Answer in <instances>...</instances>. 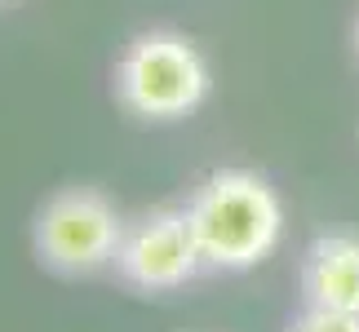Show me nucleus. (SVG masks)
Listing matches in <instances>:
<instances>
[{
  "label": "nucleus",
  "mask_w": 359,
  "mask_h": 332,
  "mask_svg": "<svg viewBox=\"0 0 359 332\" xmlns=\"http://www.w3.org/2000/svg\"><path fill=\"white\" fill-rule=\"evenodd\" d=\"M187 226L209 270H253L262 266L284 230L280 195L266 177L248 169H217L191 191Z\"/></svg>",
  "instance_id": "f257e3e1"
},
{
  "label": "nucleus",
  "mask_w": 359,
  "mask_h": 332,
  "mask_svg": "<svg viewBox=\"0 0 359 332\" xmlns=\"http://www.w3.org/2000/svg\"><path fill=\"white\" fill-rule=\"evenodd\" d=\"M116 98L137 120H187L209 98V62L182 32H142L116 62Z\"/></svg>",
  "instance_id": "f03ea898"
},
{
  "label": "nucleus",
  "mask_w": 359,
  "mask_h": 332,
  "mask_svg": "<svg viewBox=\"0 0 359 332\" xmlns=\"http://www.w3.org/2000/svg\"><path fill=\"white\" fill-rule=\"evenodd\" d=\"M120 240H124V217L93 186L58 191L36 213V226H32L36 257L58 275H93L111 266L120 253Z\"/></svg>",
  "instance_id": "7ed1b4c3"
},
{
  "label": "nucleus",
  "mask_w": 359,
  "mask_h": 332,
  "mask_svg": "<svg viewBox=\"0 0 359 332\" xmlns=\"http://www.w3.org/2000/svg\"><path fill=\"white\" fill-rule=\"evenodd\" d=\"M116 270L124 284L142 288V293H173L187 279H196L204 270V257L196 248V235L187 226V213L182 209H151L133 226H124Z\"/></svg>",
  "instance_id": "20e7f679"
},
{
  "label": "nucleus",
  "mask_w": 359,
  "mask_h": 332,
  "mask_svg": "<svg viewBox=\"0 0 359 332\" xmlns=\"http://www.w3.org/2000/svg\"><path fill=\"white\" fill-rule=\"evenodd\" d=\"M306 306L359 314V235H320L302 257Z\"/></svg>",
  "instance_id": "39448f33"
},
{
  "label": "nucleus",
  "mask_w": 359,
  "mask_h": 332,
  "mask_svg": "<svg viewBox=\"0 0 359 332\" xmlns=\"http://www.w3.org/2000/svg\"><path fill=\"white\" fill-rule=\"evenodd\" d=\"M293 332H359V314H351V310H320V306H306V314L293 324Z\"/></svg>",
  "instance_id": "423d86ee"
},
{
  "label": "nucleus",
  "mask_w": 359,
  "mask_h": 332,
  "mask_svg": "<svg viewBox=\"0 0 359 332\" xmlns=\"http://www.w3.org/2000/svg\"><path fill=\"white\" fill-rule=\"evenodd\" d=\"M355 53H359V18H355Z\"/></svg>",
  "instance_id": "0eeeda50"
},
{
  "label": "nucleus",
  "mask_w": 359,
  "mask_h": 332,
  "mask_svg": "<svg viewBox=\"0 0 359 332\" xmlns=\"http://www.w3.org/2000/svg\"><path fill=\"white\" fill-rule=\"evenodd\" d=\"M0 5H5V0H0Z\"/></svg>",
  "instance_id": "6e6552de"
}]
</instances>
